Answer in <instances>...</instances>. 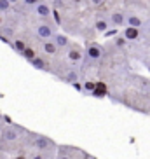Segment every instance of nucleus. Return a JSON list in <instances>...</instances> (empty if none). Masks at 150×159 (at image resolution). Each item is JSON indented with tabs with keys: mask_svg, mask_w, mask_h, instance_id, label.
Here are the masks:
<instances>
[{
	"mask_svg": "<svg viewBox=\"0 0 150 159\" xmlns=\"http://www.w3.org/2000/svg\"><path fill=\"white\" fill-rule=\"evenodd\" d=\"M94 5H99V4H103V0H91Z\"/></svg>",
	"mask_w": 150,
	"mask_h": 159,
	"instance_id": "21",
	"label": "nucleus"
},
{
	"mask_svg": "<svg viewBox=\"0 0 150 159\" xmlns=\"http://www.w3.org/2000/svg\"><path fill=\"white\" fill-rule=\"evenodd\" d=\"M11 7H12V4L9 0H0V12H7V11H11Z\"/></svg>",
	"mask_w": 150,
	"mask_h": 159,
	"instance_id": "16",
	"label": "nucleus"
},
{
	"mask_svg": "<svg viewBox=\"0 0 150 159\" xmlns=\"http://www.w3.org/2000/svg\"><path fill=\"white\" fill-rule=\"evenodd\" d=\"M58 159H72V157H70V156H66L65 152H61V150H60V156H58Z\"/></svg>",
	"mask_w": 150,
	"mask_h": 159,
	"instance_id": "19",
	"label": "nucleus"
},
{
	"mask_svg": "<svg viewBox=\"0 0 150 159\" xmlns=\"http://www.w3.org/2000/svg\"><path fill=\"white\" fill-rule=\"evenodd\" d=\"M0 25H2V18H0Z\"/></svg>",
	"mask_w": 150,
	"mask_h": 159,
	"instance_id": "23",
	"label": "nucleus"
},
{
	"mask_svg": "<svg viewBox=\"0 0 150 159\" xmlns=\"http://www.w3.org/2000/svg\"><path fill=\"white\" fill-rule=\"evenodd\" d=\"M84 58V51H82V47L77 46V44H72L70 49H68V60L72 63H80Z\"/></svg>",
	"mask_w": 150,
	"mask_h": 159,
	"instance_id": "5",
	"label": "nucleus"
},
{
	"mask_svg": "<svg viewBox=\"0 0 150 159\" xmlns=\"http://www.w3.org/2000/svg\"><path fill=\"white\" fill-rule=\"evenodd\" d=\"M23 2H24L26 5H37L38 2H40V0H23Z\"/></svg>",
	"mask_w": 150,
	"mask_h": 159,
	"instance_id": "18",
	"label": "nucleus"
},
{
	"mask_svg": "<svg viewBox=\"0 0 150 159\" xmlns=\"http://www.w3.org/2000/svg\"><path fill=\"white\" fill-rule=\"evenodd\" d=\"M30 61V65L33 66V68H37V70H42V72H51V65L47 63L44 58H40V56H35L32 58V60H28Z\"/></svg>",
	"mask_w": 150,
	"mask_h": 159,
	"instance_id": "6",
	"label": "nucleus"
},
{
	"mask_svg": "<svg viewBox=\"0 0 150 159\" xmlns=\"http://www.w3.org/2000/svg\"><path fill=\"white\" fill-rule=\"evenodd\" d=\"M11 46H12V49H14L16 52H19V54H21V52L24 51V42L23 40H19V39H14V40H12V42H11Z\"/></svg>",
	"mask_w": 150,
	"mask_h": 159,
	"instance_id": "13",
	"label": "nucleus"
},
{
	"mask_svg": "<svg viewBox=\"0 0 150 159\" xmlns=\"http://www.w3.org/2000/svg\"><path fill=\"white\" fill-rule=\"evenodd\" d=\"M148 65H150V61H148Z\"/></svg>",
	"mask_w": 150,
	"mask_h": 159,
	"instance_id": "24",
	"label": "nucleus"
},
{
	"mask_svg": "<svg viewBox=\"0 0 150 159\" xmlns=\"http://www.w3.org/2000/svg\"><path fill=\"white\" fill-rule=\"evenodd\" d=\"M110 25H113V26H124L126 25V14L121 12V11L112 12L110 14Z\"/></svg>",
	"mask_w": 150,
	"mask_h": 159,
	"instance_id": "7",
	"label": "nucleus"
},
{
	"mask_svg": "<svg viewBox=\"0 0 150 159\" xmlns=\"http://www.w3.org/2000/svg\"><path fill=\"white\" fill-rule=\"evenodd\" d=\"M77 80H79V72L77 70H70L65 77V82H70V84H73V82H77Z\"/></svg>",
	"mask_w": 150,
	"mask_h": 159,
	"instance_id": "14",
	"label": "nucleus"
},
{
	"mask_svg": "<svg viewBox=\"0 0 150 159\" xmlns=\"http://www.w3.org/2000/svg\"><path fill=\"white\" fill-rule=\"evenodd\" d=\"M86 61H84V68L87 65H91V63H96L98 60H101V56H103V47L99 46V44L96 42H91L87 44V47H86Z\"/></svg>",
	"mask_w": 150,
	"mask_h": 159,
	"instance_id": "3",
	"label": "nucleus"
},
{
	"mask_svg": "<svg viewBox=\"0 0 150 159\" xmlns=\"http://www.w3.org/2000/svg\"><path fill=\"white\" fill-rule=\"evenodd\" d=\"M140 28H135V26H127L126 30H124V39L126 40H138L140 39Z\"/></svg>",
	"mask_w": 150,
	"mask_h": 159,
	"instance_id": "9",
	"label": "nucleus"
},
{
	"mask_svg": "<svg viewBox=\"0 0 150 159\" xmlns=\"http://www.w3.org/2000/svg\"><path fill=\"white\" fill-rule=\"evenodd\" d=\"M32 145H33V149H37L38 152H42V154L52 152V150L56 149V143H54L49 136L38 135V133H33L32 135Z\"/></svg>",
	"mask_w": 150,
	"mask_h": 159,
	"instance_id": "1",
	"label": "nucleus"
},
{
	"mask_svg": "<svg viewBox=\"0 0 150 159\" xmlns=\"http://www.w3.org/2000/svg\"><path fill=\"white\" fill-rule=\"evenodd\" d=\"M44 52H47V54H56L58 52V46L52 42L51 39H47L44 42Z\"/></svg>",
	"mask_w": 150,
	"mask_h": 159,
	"instance_id": "12",
	"label": "nucleus"
},
{
	"mask_svg": "<svg viewBox=\"0 0 150 159\" xmlns=\"http://www.w3.org/2000/svg\"><path fill=\"white\" fill-rule=\"evenodd\" d=\"M21 54H23L26 60H32V58L35 56V51H33V49H28V47H24V51L21 52Z\"/></svg>",
	"mask_w": 150,
	"mask_h": 159,
	"instance_id": "17",
	"label": "nucleus"
},
{
	"mask_svg": "<svg viewBox=\"0 0 150 159\" xmlns=\"http://www.w3.org/2000/svg\"><path fill=\"white\" fill-rule=\"evenodd\" d=\"M35 12H37L40 18H49V16H51V7L47 4H44V2H38V4L35 5Z\"/></svg>",
	"mask_w": 150,
	"mask_h": 159,
	"instance_id": "10",
	"label": "nucleus"
},
{
	"mask_svg": "<svg viewBox=\"0 0 150 159\" xmlns=\"http://www.w3.org/2000/svg\"><path fill=\"white\" fill-rule=\"evenodd\" d=\"M126 25H127V26H135V28H141L145 23H143V19H141L140 16L127 14V16H126Z\"/></svg>",
	"mask_w": 150,
	"mask_h": 159,
	"instance_id": "8",
	"label": "nucleus"
},
{
	"mask_svg": "<svg viewBox=\"0 0 150 159\" xmlns=\"http://www.w3.org/2000/svg\"><path fill=\"white\" fill-rule=\"evenodd\" d=\"M21 128H18V126H12V124H11V126H5L4 129H2V133H0V147H2V145L5 143V147H7V145L9 143H14V142H18L19 138H21Z\"/></svg>",
	"mask_w": 150,
	"mask_h": 159,
	"instance_id": "2",
	"label": "nucleus"
},
{
	"mask_svg": "<svg viewBox=\"0 0 150 159\" xmlns=\"http://www.w3.org/2000/svg\"><path fill=\"white\" fill-rule=\"evenodd\" d=\"M52 42L58 46V49H60V47L70 46V40H68V37H66V35H61V33H58V35L54 33V35H52Z\"/></svg>",
	"mask_w": 150,
	"mask_h": 159,
	"instance_id": "11",
	"label": "nucleus"
},
{
	"mask_svg": "<svg viewBox=\"0 0 150 159\" xmlns=\"http://www.w3.org/2000/svg\"><path fill=\"white\" fill-rule=\"evenodd\" d=\"M96 30H98V32H107V28H108V21L107 19H98V21H96Z\"/></svg>",
	"mask_w": 150,
	"mask_h": 159,
	"instance_id": "15",
	"label": "nucleus"
},
{
	"mask_svg": "<svg viewBox=\"0 0 150 159\" xmlns=\"http://www.w3.org/2000/svg\"><path fill=\"white\" fill-rule=\"evenodd\" d=\"M9 2H11V4H12V5H14V4H18L19 0H9Z\"/></svg>",
	"mask_w": 150,
	"mask_h": 159,
	"instance_id": "22",
	"label": "nucleus"
},
{
	"mask_svg": "<svg viewBox=\"0 0 150 159\" xmlns=\"http://www.w3.org/2000/svg\"><path fill=\"white\" fill-rule=\"evenodd\" d=\"M37 35L40 39H44V40L52 39V35H54V25H47V23L37 25Z\"/></svg>",
	"mask_w": 150,
	"mask_h": 159,
	"instance_id": "4",
	"label": "nucleus"
},
{
	"mask_svg": "<svg viewBox=\"0 0 150 159\" xmlns=\"http://www.w3.org/2000/svg\"><path fill=\"white\" fill-rule=\"evenodd\" d=\"M32 159H46V156H44V154H35Z\"/></svg>",
	"mask_w": 150,
	"mask_h": 159,
	"instance_id": "20",
	"label": "nucleus"
}]
</instances>
